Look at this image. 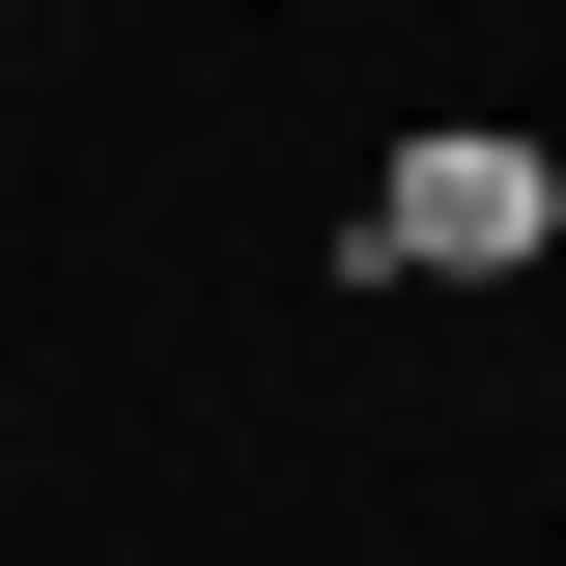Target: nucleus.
Returning <instances> with one entry per match:
<instances>
[{
    "mask_svg": "<svg viewBox=\"0 0 566 566\" xmlns=\"http://www.w3.org/2000/svg\"><path fill=\"white\" fill-rule=\"evenodd\" d=\"M368 255L397 283H510V255H566V170L538 142H397L368 170Z\"/></svg>",
    "mask_w": 566,
    "mask_h": 566,
    "instance_id": "f257e3e1",
    "label": "nucleus"
}]
</instances>
